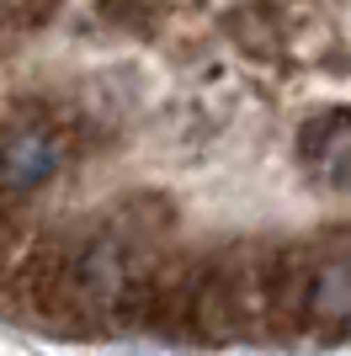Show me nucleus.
<instances>
[{
	"mask_svg": "<svg viewBox=\"0 0 351 356\" xmlns=\"http://www.w3.org/2000/svg\"><path fill=\"white\" fill-rule=\"evenodd\" d=\"M304 309L298 330H351V234L304 239Z\"/></svg>",
	"mask_w": 351,
	"mask_h": 356,
	"instance_id": "obj_1",
	"label": "nucleus"
},
{
	"mask_svg": "<svg viewBox=\"0 0 351 356\" xmlns=\"http://www.w3.org/2000/svg\"><path fill=\"white\" fill-rule=\"evenodd\" d=\"M298 160L320 186L351 192V106H325L298 122Z\"/></svg>",
	"mask_w": 351,
	"mask_h": 356,
	"instance_id": "obj_2",
	"label": "nucleus"
}]
</instances>
